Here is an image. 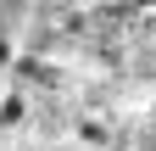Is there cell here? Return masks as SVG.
<instances>
[{"label": "cell", "mask_w": 156, "mask_h": 151, "mask_svg": "<svg viewBox=\"0 0 156 151\" xmlns=\"http://www.w3.org/2000/svg\"><path fill=\"white\" fill-rule=\"evenodd\" d=\"M34 123V95L0 79V134H28Z\"/></svg>", "instance_id": "obj_1"}, {"label": "cell", "mask_w": 156, "mask_h": 151, "mask_svg": "<svg viewBox=\"0 0 156 151\" xmlns=\"http://www.w3.org/2000/svg\"><path fill=\"white\" fill-rule=\"evenodd\" d=\"M140 151H156V145H140Z\"/></svg>", "instance_id": "obj_2"}]
</instances>
